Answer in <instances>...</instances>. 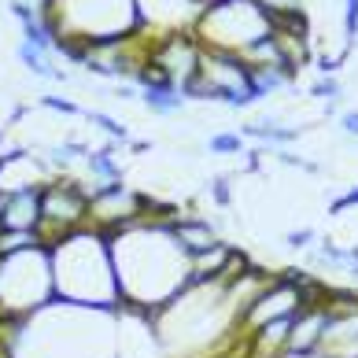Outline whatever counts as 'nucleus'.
Instances as JSON below:
<instances>
[{
    "mask_svg": "<svg viewBox=\"0 0 358 358\" xmlns=\"http://www.w3.org/2000/svg\"><path fill=\"white\" fill-rule=\"evenodd\" d=\"M170 222L134 218L108 233L122 307L148 322L192 285V255L170 233Z\"/></svg>",
    "mask_w": 358,
    "mask_h": 358,
    "instance_id": "nucleus-1",
    "label": "nucleus"
},
{
    "mask_svg": "<svg viewBox=\"0 0 358 358\" xmlns=\"http://www.w3.org/2000/svg\"><path fill=\"white\" fill-rule=\"evenodd\" d=\"M241 137H251L259 144H273V148H288V144L299 137V129L296 126H281V122H273V118H262V122H248L241 129Z\"/></svg>",
    "mask_w": 358,
    "mask_h": 358,
    "instance_id": "nucleus-11",
    "label": "nucleus"
},
{
    "mask_svg": "<svg viewBox=\"0 0 358 358\" xmlns=\"http://www.w3.org/2000/svg\"><path fill=\"white\" fill-rule=\"evenodd\" d=\"M89 210H92V189H85L74 178H48L41 185V229L37 233L45 236V244H52L74 229L92 225Z\"/></svg>",
    "mask_w": 358,
    "mask_h": 358,
    "instance_id": "nucleus-6",
    "label": "nucleus"
},
{
    "mask_svg": "<svg viewBox=\"0 0 358 358\" xmlns=\"http://www.w3.org/2000/svg\"><path fill=\"white\" fill-rule=\"evenodd\" d=\"M0 170H4V159H0Z\"/></svg>",
    "mask_w": 358,
    "mask_h": 358,
    "instance_id": "nucleus-26",
    "label": "nucleus"
},
{
    "mask_svg": "<svg viewBox=\"0 0 358 358\" xmlns=\"http://www.w3.org/2000/svg\"><path fill=\"white\" fill-rule=\"evenodd\" d=\"M355 207H358V185H355L351 192H343V196H336V200L329 203V215H333V218H340L343 210H355Z\"/></svg>",
    "mask_w": 358,
    "mask_h": 358,
    "instance_id": "nucleus-23",
    "label": "nucleus"
},
{
    "mask_svg": "<svg viewBox=\"0 0 358 358\" xmlns=\"http://www.w3.org/2000/svg\"><path fill=\"white\" fill-rule=\"evenodd\" d=\"M340 129H343L348 137H358V111H343V115H340Z\"/></svg>",
    "mask_w": 358,
    "mask_h": 358,
    "instance_id": "nucleus-24",
    "label": "nucleus"
},
{
    "mask_svg": "<svg viewBox=\"0 0 358 358\" xmlns=\"http://www.w3.org/2000/svg\"><path fill=\"white\" fill-rule=\"evenodd\" d=\"M170 233L178 236V244L189 251V255H200V251L218 244L215 225H210L207 218H200V215H178L174 222H170Z\"/></svg>",
    "mask_w": 358,
    "mask_h": 358,
    "instance_id": "nucleus-10",
    "label": "nucleus"
},
{
    "mask_svg": "<svg viewBox=\"0 0 358 358\" xmlns=\"http://www.w3.org/2000/svg\"><path fill=\"white\" fill-rule=\"evenodd\" d=\"M285 244L292 251H310L317 244V233L314 229H292V233H285Z\"/></svg>",
    "mask_w": 358,
    "mask_h": 358,
    "instance_id": "nucleus-19",
    "label": "nucleus"
},
{
    "mask_svg": "<svg viewBox=\"0 0 358 358\" xmlns=\"http://www.w3.org/2000/svg\"><path fill=\"white\" fill-rule=\"evenodd\" d=\"M192 34L207 48H222V52H236L241 56L248 45L273 34V26H270V15L255 0H222V4H210L200 11Z\"/></svg>",
    "mask_w": 358,
    "mask_h": 358,
    "instance_id": "nucleus-5",
    "label": "nucleus"
},
{
    "mask_svg": "<svg viewBox=\"0 0 358 358\" xmlns=\"http://www.w3.org/2000/svg\"><path fill=\"white\" fill-rule=\"evenodd\" d=\"M11 358H115V317L78 303H48L19 322Z\"/></svg>",
    "mask_w": 358,
    "mask_h": 358,
    "instance_id": "nucleus-2",
    "label": "nucleus"
},
{
    "mask_svg": "<svg viewBox=\"0 0 358 358\" xmlns=\"http://www.w3.org/2000/svg\"><path fill=\"white\" fill-rule=\"evenodd\" d=\"M0 229H41V185L0 192Z\"/></svg>",
    "mask_w": 358,
    "mask_h": 358,
    "instance_id": "nucleus-9",
    "label": "nucleus"
},
{
    "mask_svg": "<svg viewBox=\"0 0 358 358\" xmlns=\"http://www.w3.org/2000/svg\"><path fill=\"white\" fill-rule=\"evenodd\" d=\"M200 4L196 0H137V19H141V34H178V30H192L200 19Z\"/></svg>",
    "mask_w": 358,
    "mask_h": 358,
    "instance_id": "nucleus-7",
    "label": "nucleus"
},
{
    "mask_svg": "<svg viewBox=\"0 0 358 358\" xmlns=\"http://www.w3.org/2000/svg\"><path fill=\"white\" fill-rule=\"evenodd\" d=\"M343 34H348V45L358 37V0H343Z\"/></svg>",
    "mask_w": 358,
    "mask_h": 358,
    "instance_id": "nucleus-21",
    "label": "nucleus"
},
{
    "mask_svg": "<svg viewBox=\"0 0 358 358\" xmlns=\"http://www.w3.org/2000/svg\"><path fill=\"white\" fill-rule=\"evenodd\" d=\"M82 118H89V122H96V129H100V134H108V137H115V141H126V137H129V134H126V126L118 122V118L103 115V111H85Z\"/></svg>",
    "mask_w": 358,
    "mask_h": 358,
    "instance_id": "nucleus-17",
    "label": "nucleus"
},
{
    "mask_svg": "<svg viewBox=\"0 0 358 358\" xmlns=\"http://www.w3.org/2000/svg\"><path fill=\"white\" fill-rule=\"evenodd\" d=\"M0 141H4V134H0Z\"/></svg>",
    "mask_w": 358,
    "mask_h": 358,
    "instance_id": "nucleus-27",
    "label": "nucleus"
},
{
    "mask_svg": "<svg viewBox=\"0 0 358 358\" xmlns=\"http://www.w3.org/2000/svg\"><path fill=\"white\" fill-rule=\"evenodd\" d=\"M310 96H314V100H325L329 108H336V103L343 100V85H340V78H317V82L310 85Z\"/></svg>",
    "mask_w": 358,
    "mask_h": 358,
    "instance_id": "nucleus-15",
    "label": "nucleus"
},
{
    "mask_svg": "<svg viewBox=\"0 0 358 358\" xmlns=\"http://www.w3.org/2000/svg\"><path fill=\"white\" fill-rule=\"evenodd\" d=\"M329 307L325 303H307L296 322H292V333H288V348L285 358H317L322 351V340H325V329H329Z\"/></svg>",
    "mask_w": 358,
    "mask_h": 358,
    "instance_id": "nucleus-8",
    "label": "nucleus"
},
{
    "mask_svg": "<svg viewBox=\"0 0 358 358\" xmlns=\"http://www.w3.org/2000/svg\"><path fill=\"white\" fill-rule=\"evenodd\" d=\"M41 108H48V111H59V115H85V111H82V103L63 100V96H41Z\"/></svg>",
    "mask_w": 358,
    "mask_h": 358,
    "instance_id": "nucleus-22",
    "label": "nucleus"
},
{
    "mask_svg": "<svg viewBox=\"0 0 358 358\" xmlns=\"http://www.w3.org/2000/svg\"><path fill=\"white\" fill-rule=\"evenodd\" d=\"M200 8H210V4H222V0H196Z\"/></svg>",
    "mask_w": 358,
    "mask_h": 358,
    "instance_id": "nucleus-25",
    "label": "nucleus"
},
{
    "mask_svg": "<svg viewBox=\"0 0 358 358\" xmlns=\"http://www.w3.org/2000/svg\"><path fill=\"white\" fill-rule=\"evenodd\" d=\"M207 148L215 152V155H244V137L225 129V134H215V137L207 141Z\"/></svg>",
    "mask_w": 358,
    "mask_h": 358,
    "instance_id": "nucleus-16",
    "label": "nucleus"
},
{
    "mask_svg": "<svg viewBox=\"0 0 358 358\" xmlns=\"http://www.w3.org/2000/svg\"><path fill=\"white\" fill-rule=\"evenodd\" d=\"M85 166H89V174L96 178L100 185H108V181H122V163H118V152L111 148V144H108V148L89 152Z\"/></svg>",
    "mask_w": 358,
    "mask_h": 358,
    "instance_id": "nucleus-12",
    "label": "nucleus"
},
{
    "mask_svg": "<svg viewBox=\"0 0 358 358\" xmlns=\"http://www.w3.org/2000/svg\"><path fill=\"white\" fill-rule=\"evenodd\" d=\"M255 4L266 11L270 19L277 15H288V11H303V0H255Z\"/></svg>",
    "mask_w": 358,
    "mask_h": 358,
    "instance_id": "nucleus-18",
    "label": "nucleus"
},
{
    "mask_svg": "<svg viewBox=\"0 0 358 358\" xmlns=\"http://www.w3.org/2000/svg\"><path fill=\"white\" fill-rule=\"evenodd\" d=\"M141 103L152 115H178L185 108L181 89H141Z\"/></svg>",
    "mask_w": 358,
    "mask_h": 358,
    "instance_id": "nucleus-13",
    "label": "nucleus"
},
{
    "mask_svg": "<svg viewBox=\"0 0 358 358\" xmlns=\"http://www.w3.org/2000/svg\"><path fill=\"white\" fill-rule=\"evenodd\" d=\"M15 56H19L22 67L30 71V74H37V78H56V82H59V78H67L59 67H52V56H48V52H37L34 45H26V41L15 48Z\"/></svg>",
    "mask_w": 358,
    "mask_h": 358,
    "instance_id": "nucleus-14",
    "label": "nucleus"
},
{
    "mask_svg": "<svg viewBox=\"0 0 358 358\" xmlns=\"http://www.w3.org/2000/svg\"><path fill=\"white\" fill-rule=\"evenodd\" d=\"M45 248L52 255V281H56V299L52 303H78V307L92 310L122 307L111 244L103 229L85 225V229H74Z\"/></svg>",
    "mask_w": 358,
    "mask_h": 358,
    "instance_id": "nucleus-3",
    "label": "nucleus"
},
{
    "mask_svg": "<svg viewBox=\"0 0 358 358\" xmlns=\"http://www.w3.org/2000/svg\"><path fill=\"white\" fill-rule=\"evenodd\" d=\"M45 22L56 30V41H126L141 34L137 0H52Z\"/></svg>",
    "mask_w": 358,
    "mask_h": 358,
    "instance_id": "nucleus-4",
    "label": "nucleus"
},
{
    "mask_svg": "<svg viewBox=\"0 0 358 358\" xmlns=\"http://www.w3.org/2000/svg\"><path fill=\"white\" fill-rule=\"evenodd\" d=\"M210 200H215L218 207H229L233 203V181L225 178V174H218L215 181H210Z\"/></svg>",
    "mask_w": 358,
    "mask_h": 358,
    "instance_id": "nucleus-20",
    "label": "nucleus"
}]
</instances>
